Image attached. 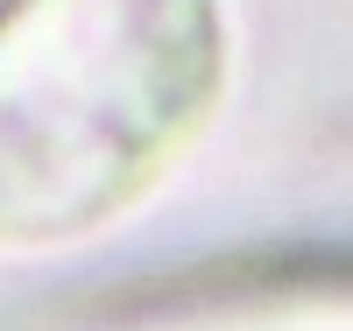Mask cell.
Listing matches in <instances>:
<instances>
[{
  "mask_svg": "<svg viewBox=\"0 0 353 331\" xmlns=\"http://www.w3.org/2000/svg\"><path fill=\"white\" fill-rule=\"evenodd\" d=\"M219 0H0V247L128 219L226 92Z\"/></svg>",
  "mask_w": 353,
  "mask_h": 331,
  "instance_id": "6da1fadb",
  "label": "cell"
}]
</instances>
